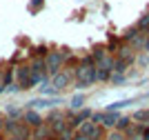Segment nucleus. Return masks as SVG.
Listing matches in <instances>:
<instances>
[{
    "label": "nucleus",
    "instance_id": "1",
    "mask_svg": "<svg viewBox=\"0 0 149 140\" xmlns=\"http://www.w3.org/2000/svg\"><path fill=\"white\" fill-rule=\"evenodd\" d=\"M62 65H65V60H62V54H60V51H49V54L45 56V69H47L49 76L58 73L62 69Z\"/></svg>",
    "mask_w": 149,
    "mask_h": 140
},
{
    "label": "nucleus",
    "instance_id": "2",
    "mask_svg": "<svg viewBox=\"0 0 149 140\" xmlns=\"http://www.w3.org/2000/svg\"><path fill=\"white\" fill-rule=\"evenodd\" d=\"M78 134H82V136H87V138H91V140H102V127L100 125H96V122H91V120H87V122H82L80 127L76 129Z\"/></svg>",
    "mask_w": 149,
    "mask_h": 140
},
{
    "label": "nucleus",
    "instance_id": "3",
    "mask_svg": "<svg viewBox=\"0 0 149 140\" xmlns=\"http://www.w3.org/2000/svg\"><path fill=\"white\" fill-rule=\"evenodd\" d=\"M71 80H74V71H58V73H54V76H51V89H54V91H60V89H65V87H69V82H71Z\"/></svg>",
    "mask_w": 149,
    "mask_h": 140
},
{
    "label": "nucleus",
    "instance_id": "4",
    "mask_svg": "<svg viewBox=\"0 0 149 140\" xmlns=\"http://www.w3.org/2000/svg\"><path fill=\"white\" fill-rule=\"evenodd\" d=\"M29 80H31V69L29 67H18L16 69V89H29Z\"/></svg>",
    "mask_w": 149,
    "mask_h": 140
},
{
    "label": "nucleus",
    "instance_id": "5",
    "mask_svg": "<svg viewBox=\"0 0 149 140\" xmlns=\"http://www.w3.org/2000/svg\"><path fill=\"white\" fill-rule=\"evenodd\" d=\"M118 114L116 111H105L102 114V118H100V127H105V129H116V122H118Z\"/></svg>",
    "mask_w": 149,
    "mask_h": 140
},
{
    "label": "nucleus",
    "instance_id": "6",
    "mask_svg": "<svg viewBox=\"0 0 149 140\" xmlns=\"http://www.w3.org/2000/svg\"><path fill=\"white\" fill-rule=\"evenodd\" d=\"M22 120H25V125H27L29 129H31V127L36 129V127H40V125H42V118L38 116L36 111H27L25 116H22Z\"/></svg>",
    "mask_w": 149,
    "mask_h": 140
},
{
    "label": "nucleus",
    "instance_id": "7",
    "mask_svg": "<svg viewBox=\"0 0 149 140\" xmlns=\"http://www.w3.org/2000/svg\"><path fill=\"white\" fill-rule=\"evenodd\" d=\"M145 40H147V31H140V33H138V36L129 42V47L134 49V51H140V49L145 47Z\"/></svg>",
    "mask_w": 149,
    "mask_h": 140
},
{
    "label": "nucleus",
    "instance_id": "8",
    "mask_svg": "<svg viewBox=\"0 0 149 140\" xmlns=\"http://www.w3.org/2000/svg\"><path fill=\"white\" fill-rule=\"evenodd\" d=\"M113 60H116V58H113L111 54L102 56V58L96 62V69H109V71H111V69H113Z\"/></svg>",
    "mask_w": 149,
    "mask_h": 140
},
{
    "label": "nucleus",
    "instance_id": "9",
    "mask_svg": "<svg viewBox=\"0 0 149 140\" xmlns=\"http://www.w3.org/2000/svg\"><path fill=\"white\" fill-rule=\"evenodd\" d=\"M131 120L138 122V125H147L149 122V109H138L134 116H131Z\"/></svg>",
    "mask_w": 149,
    "mask_h": 140
},
{
    "label": "nucleus",
    "instance_id": "10",
    "mask_svg": "<svg viewBox=\"0 0 149 140\" xmlns=\"http://www.w3.org/2000/svg\"><path fill=\"white\" fill-rule=\"evenodd\" d=\"M102 140H127V136H125V131H120V129H109V131L102 136Z\"/></svg>",
    "mask_w": 149,
    "mask_h": 140
},
{
    "label": "nucleus",
    "instance_id": "11",
    "mask_svg": "<svg viewBox=\"0 0 149 140\" xmlns=\"http://www.w3.org/2000/svg\"><path fill=\"white\" fill-rule=\"evenodd\" d=\"M129 67H131L129 62H125V60H118V58H116V60H113V69H111V73H125V71H127Z\"/></svg>",
    "mask_w": 149,
    "mask_h": 140
},
{
    "label": "nucleus",
    "instance_id": "12",
    "mask_svg": "<svg viewBox=\"0 0 149 140\" xmlns=\"http://www.w3.org/2000/svg\"><path fill=\"white\" fill-rule=\"evenodd\" d=\"M138 33H140V31H138L136 27H131V29H127V31H125V33H123V38H120V40H123V42H127V45H129L131 40H134V38L138 36Z\"/></svg>",
    "mask_w": 149,
    "mask_h": 140
},
{
    "label": "nucleus",
    "instance_id": "13",
    "mask_svg": "<svg viewBox=\"0 0 149 140\" xmlns=\"http://www.w3.org/2000/svg\"><path fill=\"white\" fill-rule=\"evenodd\" d=\"M136 29H138V31H149V13H145V16H140V18H138Z\"/></svg>",
    "mask_w": 149,
    "mask_h": 140
},
{
    "label": "nucleus",
    "instance_id": "14",
    "mask_svg": "<svg viewBox=\"0 0 149 140\" xmlns=\"http://www.w3.org/2000/svg\"><path fill=\"white\" fill-rule=\"evenodd\" d=\"M129 127H131V118L120 116V118H118V122H116V129H120V131H127Z\"/></svg>",
    "mask_w": 149,
    "mask_h": 140
},
{
    "label": "nucleus",
    "instance_id": "15",
    "mask_svg": "<svg viewBox=\"0 0 149 140\" xmlns=\"http://www.w3.org/2000/svg\"><path fill=\"white\" fill-rule=\"evenodd\" d=\"M111 78V71L109 69H96V82H105V80Z\"/></svg>",
    "mask_w": 149,
    "mask_h": 140
},
{
    "label": "nucleus",
    "instance_id": "16",
    "mask_svg": "<svg viewBox=\"0 0 149 140\" xmlns=\"http://www.w3.org/2000/svg\"><path fill=\"white\" fill-rule=\"evenodd\" d=\"M82 102H85V96L78 93V96L71 98V109H82Z\"/></svg>",
    "mask_w": 149,
    "mask_h": 140
},
{
    "label": "nucleus",
    "instance_id": "17",
    "mask_svg": "<svg viewBox=\"0 0 149 140\" xmlns=\"http://www.w3.org/2000/svg\"><path fill=\"white\" fill-rule=\"evenodd\" d=\"M113 82V85H123L125 80H127V76H125V73H111V78H109Z\"/></svg>",
    "mask_w": 149,
    "mask_h": 140
},
{
    "label": "nucleus",
    "instance_id": "18",
    "mask_svg": "<svg viewBox=\"0 0 149 140\" xmlns=\"http://www.w3.org/2000/svg\"><path fill=\"white\" fill-rule=\"evenodd\" d=\"M11 80H13V69H7L2 73V85H11Z\"/></svg>",
    "mask_w": 149,
    "mask_h": 140
},
{
    "label": "nucleus",
    "instance_id": "19",
    "mask_svg": "<svg viewBox=\"0 0 149 140\" xmlns=\"http://www.w3.org/2000/svg\"><path fill=\"white\" fill-rule=\"evenodd\" d=\"M136 65H140V67H147V65H149V54L136 56Z\"/></svg>",
    "mask_w": 149,
    "mask_h": 140
},
{
    "label": "nucleus",
    "instance_id": "20",
    "mask_svg": "<svg viewBox=\"0 0 149 140\" xmlns=\"http://www.w3.org/2000/svg\"><path fill=\"white\" fill-rule=\"evenodd\" d=\"M143 140H149V127L143 125Z\"/></svg>",
    "mask_w": 149,
    "mask_h": 140
},
{
    "label": "nucleus",
    "instance_id": "21",
    "mask_svg": "<svg viewBox=\"0 0 149 140\" xmlns=\"http://www.w3.org/2000/svg\"><path fill=\"white\" fill-rule=\"evenodd\" d=\"M74 140H91V138H87V136H82V134H78V131H76Z\"/></svg>",
    "mask_w": 149,
    "mask_h": 140
},
{
    "label": "nucleus",
    "instance_id": "22",
    "mask_svg": "<svg viewBox=\"0 0 149 140\" xmlns=\"http://www.w3.org/2000/svg\"><path fill=\"white\" fill-rule=\"evenodd\" d=\"M145 54H149V31H147V40H145V47H143Z\"/></svg>",
    "mask_w": 149,
    "mask_h": 140
},
{
    "label": "nucleus",
    "instance_id": "23",
    "mask_svg": "<svg viewBox=\"0 0 149 140\" xmlns=\"http://www.w3.org/2000/svg\"><path fill=\"white\" fill-rule=\"evenodd\" d=\"M2 129H5V116H0V134H2Z\"/></svg>",
    "mask_w": 149,
    "mask_h": 140
},
{
    "label": "nucleus",
    "instance_id": "24",
    "mask_svg": "<svg viewBox=\"0 0 149 140\" xmlns=\"http://www.w3.org/2000/svg\"><path fill=\"white\" fill-rule=\"evenodd\" d=\"M5 91V85H2V71H0V93Z\"/></svg>",
    "mask_w": 149,
    "mask_h": 140
},
{
    "label": "nucleus",
    "instance_id": "25",
    "mask_svg": "<svg viewBox=\"0 0 149 140\" xmlns=\"http://www.w3.org/2000/svg\"><path fill=\"white\" fill-rule=\"evenodd\" d=\"M42 5V0H33V2H31V7H40Z\"/></svg>",
    "mask_w": 149,
    "mask_h": 140
},
{
    "label": "nucleus",
    "instance_id": "26",
    "mask_svg": "<svg viewBox=\"0 0 149 140\" xmlns=\"http://www.w3.org/2000/svg\"><path fill=\"white\" fill-rule=\"evenodd\" d=\"M11 140H18V138H11Z\"/></svg>",
    "mask_w": 149,
    "mask_h": 140
}]
</instances>
